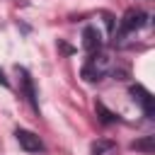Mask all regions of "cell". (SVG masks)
Segmentation results:
<instances>
[{
	"instance_id": "6da1fadb",
	"label": "cell",
	"mask_w": 155,
	"mask_h": 155,
	"mask_svg": "<svg viewBox=\"0 0 155 155\" xmlns=\"http://www.w3.org/2000/svg\"><path fill=\"white\" fill-rule=\"evenodd\" d=\"M107 73H111V56L107 53V51H94V53H90V58L85 61V65H82V78L87 80V82H97V80H102Z\"/></svg>"
},
{
	"instance_id": "7a4b0ae2",
	"label": "cell",
	"mask_w": 155,
	"mask_h": 155,
	"mask_svg": "<svg viewBox=\"0 0 155 155\" xmlns=\"http://www.w3.org/2000/svg\"><path fill=\"white\" fill-rule=\"evenodd\" d=\"M131 94H133V99L143 107L145 116H148V119H155V97H153L143 85H131Z\"/></svg>"
},
{
	"instance_id": "3957f363",
	"label": "cell",
	"mask_w": 155,
	"mask_h": 155,
	"mask_svg": "<svg viewBox=\"0 0 155 155\" xmlns=\"http://www.w3.org/2000/svg\"><path fill=\"white\" fill-rule=\"evenodd\" d=\"M145 24V12L143 10H128L126 15H124V19H121V36L124 34H131V31H136V29H140Z\"/></svg>"
},
{
	"instance_id": "277c9868",
	"label": "cell",
	"mask_w": 155,
	"mask_h": 155,
	"mask_svg": "<svg viewBox=\"0 0 155 155\" xmlns=\"http://www.w3.org/2000/svg\"><path fill=\"white\" fill-rule=\"evenodd\" d=\"M15 136H17L19 145H22L27 153H41V150H44V143H41V138H39L36 133H31V131H27V128H17Z\"/></svg>"
},
{
	"instance_id": "5b68a950",
	"label": "cell",
	"mask_w": 155,
	"mask_h": 155,
	"mask_svg": "<svg viewBox=\"0 0 155 155\" xmlns=\"http://www.w3.org/2000/svg\"><path fill=\"white\" fill-rule=\"evenodd\" d=\"M82 48L87 53H94L102 48V34L97 31V27H85L82 31Z\"/></svg>"
},
{
	"instance_id": "8992f818",
	"label": "cell",
	"mask_w": 155,
	"mask_h": 155,
	"mask_svg": "<svg viewBox=\"0 0 155 155\" xmlns=\"http://www.w3.org/2000/svg\"><path fill=\"white\" fill-rule=\"evenodd\" d=\"M17 73L22 75V90H24V94H27V99H29V104L39 111V104H36V92H34V82H31V78H29V73L24 70V68H17Z\"/></svg>"
},
{
	"instance_id": "52a82bcc",
	"label": "cell",
	"mask_w": 155,
	"mask_h": 155,
	"mask_svg": "<svg viewBox=\"0 0 155 155\" xmlns=\"http://www.w3.org/2000/svg\"><path fill=\"white\" fill-rule=\"evenodd\" d=\"M116 143L114 140H107V138H102V140H97V143H92V148H90V153L92 155H116Z\"/></svg>"
},
{
	"instance_id": "ba28073f",
	"label": "cell",
	"mask_w": 155,
	"mask_h": 155,
	"mask_svg": "<svg viewBox=\"0 0 155 155\" xmlns=\"http://www.w3.org/2000/svg\"><path fill=\"white\" fill-rule=\"evenodd\" d=\"M131 148H133V150H143L145 155H153V150H155V145H153V136H145L143 140H136Z\"/></svg>"
},
{
	"instance_id": "9c48e42d",
	"label": "cell",
	"mask_w": 155,
	"mask_h": 155,
	"mask_svg": "<svg viewBox=\"0 0 155 155\" xmlns=\"http://www.w3.org/2000/svg\"><path fill=\"white\" fill-rule=\"evenodd\" d=\"M97 114H99L102 124H114V121H116V114H114V111H109L102 102H97Z\"/></svg>"
},
{
	"instance_id": "30bf717a",
	"label": "cell",
	"mask_w": 155,
	"mask_h": 155,
	"mask_svg": "<svg viewBox=\"0 0 155 155\" xmlns=\"http://www.w3.org/2000/svg\"><path fill=\"white\" fill-rule=\"evenodd\" d=\"M0 85H5V87H7V85H10V82H7V78H5V73H2V70H0Z\"/></svg>"
}]
</instances>
